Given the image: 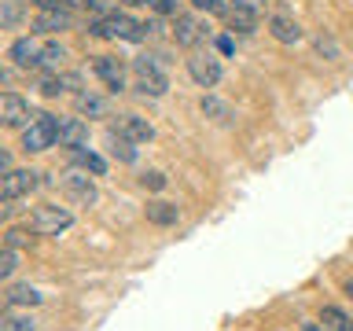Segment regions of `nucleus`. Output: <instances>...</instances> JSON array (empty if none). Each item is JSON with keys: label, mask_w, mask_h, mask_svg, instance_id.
Instances as JSON below:
<instances>
[{"label": "nucleus", "mask_w": 353, "mask_h": 331, "mask_svg": "<svg viewBox=\"0 0 353 331\" xmlns=\"http://www.w3.org/2000/svg\"><path fill=\"white\" fill-rule=\"evenodd\" d=\"M70 154H74V162L81 166L85 173H96V177H99V173H107V162L99 159V154H92V151H85V148H77V151H70Z\"/></svg>", "instance_id": "obj_24"}, {"label": "nucleus", "mask_w": 353, "mask_h": 331, "mask_svg": "<svg viewBox=\"0 0 353 331\" xmlns=\"http://www.w3.org/2000/svg\"><path fill=\"white\" fill-rule=\"evenodd\" d=\"M217 52L221 55H232V52H236V41H232V37H217Z\"/></svg>", "instance_id": "obj_34"}, {"label": "nucleus", "mask_w": 353, "mask_h": 331, "mask_svg": "<svg viewBox=\"0 0 353 331\" xmlns=\"http://www.w3.org/2000/svg\"><path fill=\"white\" fill-rule=\"evenodd\" d=\"M92 37H118V41H129V44H140L143 41V33H148V26L143 22H137V19H129V15H107V19H99V22H92Z\"/></svg>", "instance_id": "obj_3"}, {"label": "nucleus", "mask_w": 353, "mask_h": 331, "mask_svg": "<svg viewBox=\"0 0 353 331\" xmlns=\"http://www.w3.org/2000/svg\"><path fill=\"white\" fill-rule=\"evenodd\" d=\"M4 298H8V305H37L44 294L37 291V287H30V283H11L4 291Z\"/></svg>", "instance_id": "obj_17"}, {"label": "nucleus", "mask_w": 353, "mask_h": 331, "mask_svg": "<svg viewBox=\"0 0 353 331\" xmlns=\"http://www.w3.org/2000/svg\"><path fill=\"white\" fill-rule=\"evenodd\" d=\"M140 184L148 188V192H162V188H165V177H162L159 170H148V173L140 177Z\"/></svg>", "instance_id": "obj_30"}, {"label": "nucleus", "mask_w": 353, "mask_h": 331, "mask_svg": "<svg viewBox=\"0 0 353 331\" xmlns=\"http://www.w3.org/2000/svg\"><path fill=\"white\" fill-rule=\"evenodd\" d=\"M74 107H77V114H88V118H103L107 114V99L96 96V92H77Z\"/></svg>", "instance_id": "obj_19"}, {"label": "nucleus", "mask_w": 353, "mask_h": 331, "mask_svg": "<svg viewBox=\"0 0 353 331\" xmlns=\"http://www.w3.org/2000/svg\"><path fill=\"white\" fill-rule=\"evenodd\" d=\"M0 331H33V317H22V313H4V320H0Z\"/></svg>", "instance_id": "obj_26"}, {"label": "nucleus", "mask_w": 353, "mask_h": 331, "mask_svg": "<svg viewBox=\"0 0 353 331\" xmlns=\"http://www.w3.org/2000/svg\"><path fill=\"white\" fill-rule=\"evenodd\" d=\"M114 132H121V137H129L132 143H148L154 137V129H151V121L148 118H140V114H121L114 126H110Z\"/></svg>", "instance_id": "obj_12"}, {"label": "nucleus", "mask_w": 353, "mask_h": 331, "mask_svg": "<svg viewBox=\"0 0 353 331\" xmlns=\"http://www.w3.org/2000/svg\"><path fill=\"white\" fill-rule=\"evenodd\" d=\"M305 331H324V328H320V324H305Z\"/></svg>", "instance_id": "obj_38"}, {"label": "nucleus", "mask_w": 353, "mask_h": 331, "mask_svg": "<svg viewBox=\"0 0 353 331\" xmlns=\"http://www.w3.org/2000/svg\"><path fill=\"white\" fill-rule=\"evenodd\" d=\"M316 52L331 55V59H335V55H339V48H335V41H331V37H316Z\"/></svg>", "instance_id": "obj_33"}, {"label": "nucleus", "mask_w": 353, "mask_h": 331, "mask_svg": "<svg viewBox=\"0 0 353 331\" xmlns=\"http://www.w3.org/2000/svg\"><path fill=\"white\" fill-rule=\"evenodd\" d=\"M0 121H4V129H22L30 126V103L15 92H4L0 96Z\"/></svg>", "instance_id": "obj_7"}, {"label": "nucleus", "mask_w": 353, "mask_h": 331, "mask_svg": "<svg viewBox=\"0 0 353 331\" xmlns=\"http://www.w3.org/2000/svg\"><path fill=\"white\" fill-rule=\"evenodd\" d=\"M132 74H137V88L143 96L159 99L170 92V77H165V70L154 59H148V55H140V59H132Z\"/></svg>", "instance_id": "obj_4"}, {"label": "nucleus", "mask_w": 353, "mask_h": 331, "mask_svg": "<svg viewBox=\"0 0 353 331\" xmlns=\"http://www.w3.org/2000/svg\"><path fill=\"white\" fill-rule=\"evenodd\" d=\"M44 184V173L37 170H11L4 173V181H0V199L4 203H15L19 195H30L33 188H41Z\"/></svg>", "instance_id": "obj_5"}, {"label": "nucleus", "mask_w": 353, "mask_h": 331, "mask_svg": "<svg viewBox=\"0 0 353 331\" xmlns=\"http://www.w3.org/2000/svg\"><path fill=\"white\" fill-rule=\"evenodd\" d=\"M176 4H181V0H151V8L159 11V15H176Z\"/></svg>", "instance_id": "obj_32"}, {"label": "nucleus", "mask_w": 353, "mask_h": 331, "mask_svg": "<svg viewBox=\"0 0 353 331\" xmlns=\"http://www.w3.org/2000/svg\"><path fill=\"white\" fill-rule=\"evenodd\" d=\"M192 4L199 8V11H210V15H225V0H192Z\"/></svg>", "instance_id": "obj_31"}, {"label": "nucleus", "mask_w": 353, "mask_h": 331, "mask_svg": "<svg viewBox=\"0 0 353 331\" xmlns=\"http://www.w3.org/2000/svg\"><path fill=\"white\" fill-rule=\"evenodd\" d=\"M70 26H74L70 8H41L37 19H33V30H37V33H63Z\"/></svg>", "instance_id": "obj_9"}, {"label": "nucleus", "mask_w": 353, "mask_h": 331, "mask_svg": "<svg viewBox=\"0 0 353 331\" xmlns=\"http://www.w3.org/2000/svg\"><path fill=\"white\" fill-rule=\"evenodd\" d=\"M30 239H33V236H30V232H22V228H8V232H4V247H15V250L26 247Z\"/></svg>", "instance_id": "obj_29"}, {"label": "nucleus", "mask_w": 353, "mask_h": 331, "mask_svg": "<svg viewBox=\"0 0 353 331\" xmlns=\"http://www.w3.org/2000/svg\"><path fill=\"white\" fill-rule=\"evenodd\" d=\"M41 52H44V44L37 41V37H19L15 44H11L8 48V59L15 63V66H33V70H37V59H41Z\"/></svg>", "instance_id": "obj_11"}, {"label": "nucleus", "mask_w": 353, "mask_h": 331, "mask_svg": "<svg viewBox=\"0 0 353 331\" xmlns=\"http://www.w3.org/2000/svg\"><path fill=\"white\" fill-rule=\"evenodd\" d=\"M15 269H19V254H15V247H4V254H0V276L8 280Z\"/></svg>", "instance_id": "obj_28"}, {"label": "nucleus", "mask_w": 353, "mask_h": 331, "mask_svg": "<svg viewBox=\"0 0 353 331\" xmlns=\"http://www.w3.org/2000/svg\"><path fill=\"white\" fill-rule=\"evenodd\" d=\"M206 37V30L199 26V19H192V15H176V22H173V41L181 44V48H192V44H199Z\"/></svg>", "instance_id": "obj_14"}, {"label": "nucleus", "mask_w": 353, "mask_h": 331, "mask_svg": "<svg viewBox=\"0 0 353 331\" xmlns=\"http://www.w3.org/2000/svg\"><path fill=\"white\" fill-rule=\"evenodd\" d=\"M188 74L199 88H214L221 81V63L210 59V55H195V59H188Z\"/></svg>", "instance_id": "obj_10"}, {"label": "nucleus", "mask_w": 353, "mask_h": 331, "mask_svg": "<svg viewBox=\"0 0 353 331\" xmlns=\"http://www.w3.org/2000/svg\"><path fill=\"white\" fill-rule=\"evenodd\" d=\"M66 88H77L74 74H48V77H41V92L44 96H59V92H66Z\"/></svg>", "instance_id": "obj_22"}, {"label": "nucleus", "mask_w": 353, "mask_h": 331, "mask_svg": "<svg viewBox=\"0 0 353 331\" xmlns=\"http://www.w3.org/2000/svg\"><path fill=\"white\" fill-rule=\"evenodd\" d=\"M0 22H4V30H11L19 22V15H22V8H19V0H0Z\"/></svg>", "instance_id": "obj_27"}, {"label": "nucleus", "mask_w": 353, "mask_h": 331, "mask_svg": "<svg viewBox=\"0 0 353 331\" xmlns=\"http://www.w3.org/2000/svg\"><path fill=\"white\" fill-rule=\"evenodd\" d=\"M92 70L96 77L107 85V92H121L125 88V63L118 59V55H96V63H92Z\"/></svg>", "instance_id": "obj_6"}, {"label": "nucleus", "mask_w": 353, "mask_h": 331, "mask_svg": "<svg viewBox=\"0 0 353 331\" xmlns=\"http://www.w3.org/2000/svg\"><path fill=\"white\" fill-rule=\"evenodd\" d=\"M59 143V118L52 114H33V121L22 132V151L26 154H41Z\"/></svg>", "instance_id": "obj_1"}, {"label": "nucleus", "mask_w": 353, "mask_h": 331, "mask_svg": "<svg viewBox=\"0 0 353 331\" xmlns=\"http://www.w3.org/2000/svg\"><path fill=\"white\" fill-rule=\"evenodd\" d=\"M346 294H350V298H353V280H350V283H346Z\"/></svg>", "instance_id": "obj_39"}, {"label": "nucleus", "mask_w": 353, "mask_h": 331, "mask_svg": "<svg viewBox=\"0 0 353 331\" xmlns=\"http://www.w3.org/2000/svg\"><path fill=\"white\" fill-rule=\"evenodd\" d=\"M269 33L280 44H298V41H302V26H298L291 15H272L269 19Z\"/></svg>", "instance_id": "obj_16"}, {"label": "nucleus", "mask_w": 353, "mask_h": 331, "mask_svg": "<svg viewBox=\"0 0 353 331\" xmlns=\"http://www.w3.org/2000/svg\"><path fill=\"white\" fill-rule=\"evenodd\" d=\"M203 114H210L214 121H228L232 110H228V103H221L217 96H203Z\"/></svg>", "instance_id": "obj_25"}, {"label": "nucleus", "mask_w": 353, "mask_h": 331, "mask_svg": "<svg viewBox=\"0 0 353 331\" xmlns=\"http://www.w3.org/2000/svg\"><path fill=\"white\" fill-rule=\"evenodd\" d=\"M63 63H66V48L59 41H48L41 52V59H37V70H59Z\"/></svg>", "instance_id": "obj_21"}, {"label": "nucleus", "mask_w": 353, "mask_h": 331, "mask_svg": "<svg viewBox=\"0 0 353 331\" xmlns=\"http://www.w3.org/2000/svg\"><path fill=\"white\" fill-rule=\"evenodd\" d=\"M107 143H110V154H114L118 162H137V143H132L129 137H121V132H114V129H110Z\"/></svg>", "instance_id": "obj_20"}, {"label": "nucleus", "mask_w": 353, "mask_h": 331, "mask_svg": "<svg viewBox=\"0 0 353 331\" xmlns=\"http://www.w3.org/2000/svg\"><path fill=\"white\" fill-rule=\"evenodd\" d=\"M37 8H66V0H33Z\"/></svg>", "instance_id": "obj_36"}, {"label": "nucleus", "mask_w": 353, "mask_h": 331, "mask_svg": "<svg viewBox=\"0 0 353 331\" xmlns=\"http://www.w3.org/2000/svg\"><path fill=\"white\" fill-rule=\"evenodd\" d=\"M88 143V126L81 118H59V148L77 151Z\"/></svg>", "instance_id": "obj_13"}, {"label": "nucleus", "mask_w": 353, "mask_h": 331, "mask_svg": "<svg viewBox=\"0 0 353 331\" xmlns=\"http://www.w3.org/2000/svg\"><path fill=\"white\" fill-rule=\"evenodd\" d=\"M320 324H324L327 331H353L350 317L342 313L339 305H324V309H320Z\"/></svg>", "instance_id": "obj_23"}, {"label": "nucleus", "mask_w": 353, "mask_h": 331, "mask_svg": "<svg viewBox=\"0 0 353 331\" xmlns=\"http://www.w3.org/2000/svg\"><path fill=\"white\" fill-rule=\"evenodd\" d=\"M63 192L74 199V203H81V206H92L96 203V184H92V177L88 173H77V170H70V173H63Z\"/></svg>", "instance_id": "obj_8"}, {"label": "nucleus", "mask_w": 353, "mask_h": 331, "mask_svg": "<svg viewBox=\"0 0 353 331\" xmlns=\"http://www.w3.org/2000/svg\"><path fill=\"white\" fill-rule=\"evenodd\" d=\"M176 217H181V210H176L173 203H162V199H154V203H148V221L151 225H176Z\"/></svg>", "instance_id": "obj_18"}, {"label": "nucleus", "mask_w": 353, "mask_h": 331, "mask_svg": "<svg viewBox=\"0 0 353 331\" xmlns=\"http://www.w3.org/2000/svg\"><path fill=\"white\" fill-rule=\"evenodd\" d=\"M129 8H140V4H151V0H125Z\"/></svg>", "instance_id": "obj_37"}, {"label": "nucleus", "mask_w": 353, "mask_h": 331, "mask_svg": "<svg viewBox=\"0 0 353 331\" xmlns=\"http://www.w3.org/2000/svg\"><path fill=\"white\" fill-rule=\"evenodd\" d=\"M99 0H66V8H96Z\"/></svg>", "instance_id": "obj_35"}, {"label": "nucleus", "mask_w": 353, "mask_h": 331, "mask_svg": "<svg viewBox=\"0 0 353 331\" xmlns=\"http://www.w3.org/2000/svg\"><path fill=\"white\" fill-rule=\"evenodd\" d=\"M225 15H228V26L236 33H254L258 30V8H250V4H232Z\"/></svg>", "instance_id": "obj_15"}, {"label": "nucleus", "mask_w": 353, "mask_h": 331, "mask_svg": "<svg viewBox=\"0 0 353 331\" xmlns=\"http://www.w3.org/2000/svg\"><path fill=\"white\" fill-rule=\"evenodd\" d=\"M70 225H74V214L66 206H55V203H41V206H33V214H30L33 236H59V232H66Z\"/></svg>", "instance_id": "obj_2"}]
</instances>
